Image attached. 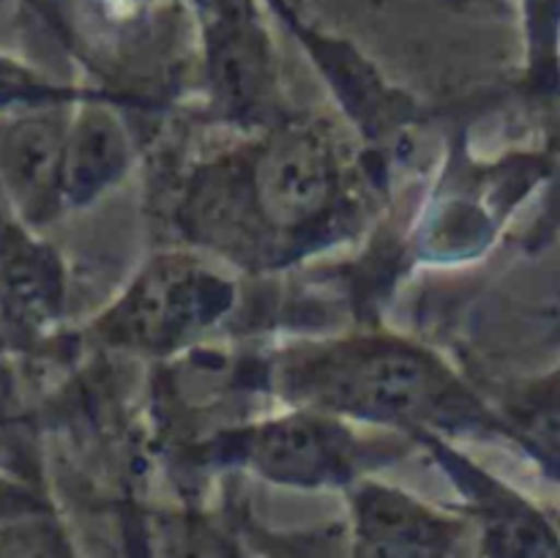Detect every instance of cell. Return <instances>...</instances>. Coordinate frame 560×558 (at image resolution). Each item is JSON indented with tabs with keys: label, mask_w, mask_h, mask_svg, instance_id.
I'll use <instances>...</instances> for the list:
<instances>
[{
	"label": "cell",
	"mask_w": 560,
	"mask_h": 558,
	"mask_svg": "<svg viewBox=\"0 0 560 558\" xmlns=\"http://www.w3.org/2000/svg\"><path fill=\"white\" fill-rule=\"evenodd\" d=\"M279 392L306 410L388 427H492L468 388L427 350L394 339H350L290 350Z\"/></svg>",
	"instance_id": "cell-1"
},
{
	"label": "cell",
	"mask_w": 560,
	"mask_h": 558,
	"mask_svg": "<svg viewBox=\"0 0 560 558\" xmlns=\"http://www.w3.org/2000/svg\"><path fill=\"white\" fill-rule=\"evenodd\" d=\"M238 457L284 485H342L366 465L370 446L339 416L301 408L238 435Z\"/></svg>",
	"instance_id": "cell-2"
},
{
	"label": "cell",
	"mask_w": 560,
	"mask_h": 558,
	"mask_svg": "<svg viewBox=\"0 0 560 558\" xmlns=\"http://www.w3.org/2000/svg\"><path fill=\"white\" fill-rule=\"evenodd\" d=\"M228 301L230 288L217 274L184 257H162L118 304L115 328L126 342L167 348L222 315Z\"/></svg>",
	"instance_id": "cell-3"
},
{
	"label": "cell",
	"mask_w": 560,
	"mask_h": 558,
	"mask_svg": "<svg viewBox=\"0 0 560 558\" xmlns=\"http://www.w3.org/2000/svg\"><path fill=\"white\" fill-rule=\"evenodd\" d=\"M339 170L326 137L290 126L262 146L252 167L257 219L279 233L317 222L337 197Z\"/></svg>",
	"instance_id": "cell-4"
},
{
	"label": "cell",
	"mask_w": 560,
	"mask_h": 558,
	"mask_svg": "<svg viewBox=\"0 0 560 558\" xmlns=\"http://www.w3.org/2000/svg\"><path fill=\"white\" fill-rule=\"evenodd\" d=\"M355 558H443L454 528L410 496L381 485L355 496Z\"/></svg>",
	"instance_id": "cell-5"
},
{
	"label": "cell",
	"mask_w": 560,
	"mask_h": 558,
	"mask_svg": "<svg viewBox=\"0 0 560 558\" xmlns=\"http://www.w3.org/2000/svg\"><path fill=\"white\" fill-rule=\"evenodd\" d=\"M129 164V137L109 109L91 107L66 135L60 197L88 200L113 184Z\"/></svg>",
	"instance_id": "cell-6"
},
{
	"label": "cell",
	"mask_w": 560,
	"mask_h": 558,
	"mask_svg": "<svg viewBox=\"0 0 560 558\" xmlns=\"http://www.w3.org/2000/svg\"><path fill=\"white\" fill-rule=\"evenodd\" d=\"M66 131L52 118H33L16 126L5 142V173L27 208H44L60 195Z\"/></svg>",
	"instance_id": "cell-7"
},
{
	"label": "cell",
	"mask_w": 560,
	"mask_h": 558,
	"mask_svg": "<svg viewBox=\"0 0 560 558\" xmlns=\"http://www.w3.org/2000/svg\"><path fill=\"white\" fill-rule=\"evenodd\" d=\"M151 558H241L238 547L208 520L159 514L148 525Z\"/></svg>",
	"instance_id": "cell-8"
},
{
	"label": "cell",
	"mask_w": 560,
	"mask_h": 558,
	"mask_svg": "<svg viewBox=\"0 0 560 558\" xmlns=\"http://www.w3.org/2000/svg\"><path fill=\"white\" fill-rule=\"evenodd\" d=\"M528 452L545 465L552 479H560V383L547 386L530 399L517 425Z\"/></svg>",
	"instance_id": "cell-9"
},
{
	"label": "cell",
	"mask_w": 560,
	"mask_h": 558,
	"mask_svg": "<svg viewBox=\"0 0 560 558\" xmlns=\"http://www.w3.org/2000/svg\"><path fill=\"white\" fill-rule=\"evenodd\" d=\"M530 66L541 82H560V0H525Z\"/></svg>",
	"instance_id": "cell-10"
}]
</instances>
